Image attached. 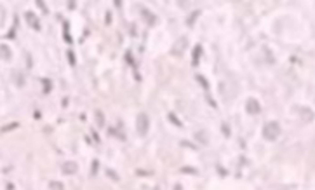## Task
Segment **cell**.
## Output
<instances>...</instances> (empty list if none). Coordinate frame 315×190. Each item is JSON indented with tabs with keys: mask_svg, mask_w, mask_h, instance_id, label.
I'll list each match as a JSON object with an SVG mask.
<instances>
[{
	"mask_svg": "<svg viewBox=\"0 0 315 190\" xmlns=\"http://www.w3.org/2000/svg\"><path fill=\"white\" fill-rule=\"evenodd\" d=\"M42 84H44V94H49L51 91H52V82H51V79H47V77H42Z\"/></svg>",
	"mask_w": 315,
	"mask_h": 190,
	"instance_id": "11",
	"label": "cell"
},
{
	"mask_svg": "<svg viewBox=\"0 0 315 190\" xmlns=\"http://www.w3.org/2000/svg\"><path fill=\"white\" fill-rule=\"evenodd\" d=\"M174 190H183V187H181L179 183H176V185H174Z\"/></svg>",
	"mask_w": 315,
	"mask_h": 190,
	"instance_id": "36",
	"label": "cell"
},
{
	"mask_svg": "<svg viewBox=\"0 0 315 190\" xmlns=\"http://www.w3.org/2000/svg\"><path fill=\"white\" fill-rule=\"evenodd\" d=\"M246 110H247V113H251V115H258V113L261 112V105H260V101H258L256 98H249V100L246 101Z\"/></svg>",
	"mask_w": 315,
	"mask_h": 190,
	"instance_id": "4",
	"label": "cell"
},
{
	"mask_svg": "<svg viewBox=\"0 0 315 190\" xmlns=\"http://www.w3.org/2000/svg\"><path fill=\"white\" fill-rule=\"evenodd\" d=\"M92 136H94V140H96V141L99 143V136H98V133H94V131H92Z\"/></svg>",
	"mask_w": 315,
	"mask_h": 190,
	"instance_id": "34",
	"label": "cell"
},
{
	"mask_svg": "<svg viewBox=\"0 0 315 190\" xmlns=\"http://www.w3.org/2000/svg\"><path fill=\"white\" fill-rule=\"evenodd\" d=\"M218 171H219V175H223V176H226V171H225V169H221V168H218Z\"/></svg>",
	"mask_w": 315,
	"mask_h": 190,
	"instance_id": "35",
	"label": "cell"
},
{
	"mask_svg": "<svg viewBox=\"0 0 315 190\" xmlns=\"http://www.w3.org/2000/svg\"><path fill=\"white\" fill-rule=\"evenodd\" d=\"M280 136V126L277 120H270L263 126V138L267 141H275Z\"/></svg>",
	"mask_w": 315,
	"mask_h": 190,
	"instance_id": "1",
	"label": "cell"
},
{
	"mask_svg": "<svg viewBox=\"0 0 315 190\" xmlns=\"http://www.w3.org/2000/svg\"><path fill=\"white\" fill-rule=\"evenodd\" d=\"M7 38H16V30H14V28H10V30H9Z\"/></svg>",
	"mask_w": 315,
	"mask_h": 190,
	"instance_id": "30",
	"label": "cell"
},
{
	"mask_svg": "<svg viewBox=\"0 0 315 190\" xmlns=\"http://www.w3.org/2000/svg\"><path fill=\"white\" fill-rule=\"evenodd\" d=\"M181 173H188V175H193V176H197V175H199V171H197L195 168H188V166L181 168Z\"/></svg>",
	"mask_w": 315,
	"mask_h": 190,
	"instance_id": "20",
	"label": "cell"
},
{
	"mask_svg": "<svg viewBox=\"0 0 315 190\" xmlns=\"http://www.w3.org/2000/svg\"><path fill=\"white\" fill-rule=\"evenodd\" d=\"M66 105H68V98H63V108H66Z\"/></svg>",
	"mask_w": 315,
	"mask_h": 190,
	"instance_id": "33",
	"label": "cell"
},
{
	"mask_svg": "<svg viewBox=\"0 0 315 190\" xmlns=\"http://www.w3.org/2000/svg\"><path fill=\"white\" fill-rule=\"evenodd\" d=\"M10 56H12L10 47H9V45H5V44H2V45H0V58H2V59H5V61H9V59H10Z\"/></svg>",
	"mask_w": 315,
	"mask_h": 190,
	"instance_id": "9",
	"label": "cell"
},
{
	"mask_svg": "<svg viewBox=\"0 0 315 190\" xmlns=\"http://www.w3.org/2000/svg\"><path fill=\"white\" fill-rule=\"evenodd\" d=\"M105 24H111V12L110 10H106V14H105Z\"/></svg>",
	"mask_w": 315,
	"mask_h": 190,
	"instance_id": "28",
	"label": "cell"
},
{
	"mask_svg": "<svg viewBox=\"0 0 315 190\" xmlns=\"http://www.w3.org/2000/svg\"><path fill=\"white\" fill-rule=\"evenodd\" d=\"M70 23L68 21H63V38H64V42L66 44H71L73 40H71V37H70Z\"/></svg>",
	"mask_w": 315,
	"mask_h": 190,
	"instance_id": "10",
	"label": "cell"
},
{
	"mask_svg": "<svg viewBox=\"0 0 315 190\" xmlns=\"http://www.w3.org/2000/svg\"><path fill=\"white\" fill-rule=\"evenodd\" d=\"M24 19H26V23L35 30V31H40V21H38V17H37V14L35 12H31V10H28V12H24Z\"/></svg>",
	"mask_w": 315,
	"mask_h": 190,
	"instance_id": "5",
	"label": "cell"
},
{
	"mask_svg": "<svg viewBox=\"0 0 315 190\" xmlns=\"http://www.w3.org/2000/svg\"><path fill=\"white\" fill-rule=\"evenodd\" d=\"M195 138L202 143V145H207L209 143V140L206 138V133H202V131H199V133H195Z\"/></svg>",
	"mask_w": 315,
	"mask_h": 190,
	"instance_id": "18",
	"label": "cell"
},
{
	"mask_svg": "<svg viewBox=\"0 0 315 190\" xmlns=\"http://www.w3.org/2000/svg\"><path fill=\"white\" fill-rule=\"evenodd\" d=\"M136 129L139 133V136H146L148 134V129H150V119L146 113H139L138 119H136Z\"/></svg>",
	"mask_w": 315,
	"mask_h": 190,
	"instance_id": "2",
	"label": "cell"
},
{
	"mask_svg": "<svg viewBox=\"0 0 315 190\" xmlns=\"http://www.w3.org/2000/svg\"><path fill=\"white\" fill-rule=\"evenodd\" d=\"M139 14H141V17L145 19V23H148L150 26H153V24L157 23V17H155V14H153V12H150L146 7H139Z\"/></svg>",
	"mask_w": 315,
	"mask_h": 190,
	"instance_id": "7",
	"label": "cell"
},
{
	"mask_svg": "<svg viewBox=\"0 0 315 190\" xmlns=\"http://www.w3.org/2000/svg\"><path fill=\"white\" fill-rule=\"evenodd\" d=\"M7 190H14V185H12V183H7Z\"/></svg>",
	"mask_w": 315,
	"mask_h": 190,
	"instance_id": "37",
	"label": "cell"
},
{
	"mask_svg": "<svg viewBox=\"0 0 315 190\" xmlns=\"http://www.w3.org/2000/svg\"><path fill=\"white\" fill-rule=\"evenodd\" d=\"M49 189L51 190H64V185H63L61 182H57V180H52V182H49Z\"/></svg>",
	"mask_w": 315,
	"mask_h": 190,
	"instance_id": "13",
	"label": "cell"
},
{
	"mask_svg": "<svg viewBox=\"0 0 315 190\" xmlns=\"http://www.w3.org/2000/svg\"><path fill=\"white\" fill-rule=\"evenodd\" d=\"M98 171H99V161H98V159H94V161L91 162V176H96V175H98Z\"/></svg>",
	"mask_w": 315,
	"mask_h": 190,
	"instance_id": "16",
	"label": "cell"
},
{
	"mask_svg": "<svg viewBox=\"0 0 315 190\" xmlns=\"http://www.w3.org/2000/svg\"><path fill=\"white\" fill-rule=\"evenodd\" d=\"M75 5H77L75 2H68V9H75Z\"/></svg>",
	"mask_w": 315,
	"mask_h": 190,
	"instance_id": "32",
	"label": "cell"
},
{
	"mask_svg": "<svg viewBox=\"0 0 315 190\" xmlns=\"http://www.w3.org/2000/svg\"><path fill=\"white\" fill-rule=\"evenodd\" d=\"M195 79H197V82H199V84H200L204 89H207V91H209V82L206 80V77H202V75H197Z\"/></svg>",
	"mask_w": 315,
	"mask_h": 190,
	"instance_id": "19",
	"label": "cell"
},
{
	"mask_svg": "<svg viewBox=\"0 0 315 190\" xmlns=\"http://www.w3.org/2000/svg\"><path fill=\"white\" fill-rule=\"evenodd\" d=\"M136 175H138V176H152L153 173H152V171H145V169H138Z\"/></svg>",
	"mask_w": 315,
	"mask_h": 190,
	"instance_id": "27",
	"label": "cell"
},
{
	"mask_svg": "<svg viewBox=\"0 0 315 190\" xmlns=\"http://www.w3.org/2000/svg\"><path fill=\"white\" fill-rule=\"evenodd\" d=\"M37 5L44 10V14H47L49 12V9H47V5H45V2H42V0H37Z\"/></svg>",
	"mask_w": 315,
	"mask_h": 190,
	"instance_id": "26",
	"label": "cell"
},
{
	"mask_svg": "<svg viewBox=\"0 0 315 190\" xmlns=\"http://www.w3.org/2000/svg\"><path fill=\"white\" fill-rule=\"evenodd\" d=\"M96 122H98V127L105 126V115H103L101 110H96Z\"/></svg>",
	"mask_w": 315,
	"mask_h": 190,
	"instance_id": "14",
	"label": "cell"
},
{
	"mask_svg": "<svg viewBox=\"0 0 315 190\" xmlns=\"http://www.w3.org/2000/svg\"><path fill=\"white\" fill-rule=\"evenodd\" d=\"M200 54H202V45H195V49H193V56H192V65H193V66H199Z\"/></svg>",
	"mask_w": 315,
	"mask_h": 190,
	"instance_id": "8",
	"label": "cell"
},
{
	"mask_svg": "<svg viewBox=\"0 0 315 190\" xmlns=\"http://www.w3.org/2000/svg\"><path fill=\"white\" fill-rule=\"evenodd\" d=\"M199 16H200V10H193V12L186 17V24H188V26H193V23L197 21V17H199Z\"/></svg>",
	"mask_w": 315,
	"mask_h": 190,
	"instance_id": "12",
	"label": "cell"
},
{
	"mask_svg": "<svg viewBox=\"0 0 315 190\" xmlns=\"http://www.w3.org/2000/svg\"><path fill=\"white\" fill-rule=\"evenodd\" d=\"M207 101L211 103V106H213V108H218V103H216V101H214V100H213V98H211L209 94H207Z\"/></svg>",
	"mask_w": 315,
	"mask_h": 190,
	"instance_id": "31",
	"label": "cell"
},
{
	"mask_svg": "<svg viewBox=\"0 0 315 190\" xmlns=\"http://www.w3.org/2000/svg\"><path fill=\"white\" fill-rule=\"evenodd\" d=\"M66 56H68V61H70V65H71V66H75V65H77L75 52H73V51H68V54H66Z\"/></svg>",
	"mask_w": 315,
	"mask_h": 190,
	"instance_id": "21",
	"label": "cell"
},
{
	"mask_svg": "<svg viewBox=\"0 0 315 190\" xmlns=\"http://www.w3.org/2000/svg\"><path fill=\"white\" fill-rule=\"evenodd\" d=\"M221 131L225 133V136H230V127H228V124H221Z\"/></svg>",
	"mask_w": 315,
	"mask_h": 190,
	"instance_id": "29",
	"label": "cell"
},
{
	"mask_svg": "<svg viewBox=\"0 0 315 190\" xmlns=\"http://www.w3.org/2000/svg\"><path fill=\"white\" fill-rule=\"evenodd\" d=\"M61 171H63V175H66V176H70V175H75V173L78 171V164H77L75 161L63 162V166H61Z\"/></svg>",
	"mask_w": 315,
	"mask_h": 190,
	"instance_id": "6",
	"label": "cell"
},
{
	"mask_svg": "<svg viewBox=\"0 0 315 190\" xmlns=\"http://www.w3.org/2000/svg\"><path fill=\"white\" fill-rule=\"evenodd\" d=\"M167 119H169L174 126H178V127H181V126H183V124H181V120H179V119L176 117V113H172V112H169V113H167Z\"/></svg>",
	"mask_w": 315,
	"mask_h": 190,
	"instance_id": "15",
	"label": "cell"
},
{
	"mask_svg": "<svg viewBox=\"0 0 315 190\" xmlns=\"http://www.w3.org/2000/svg\"><path fill=\"white\" fill-rule=\"evenodd\" d=\"M14 77H16V84H17L19 87H21V86H24V80H23V75H21L19 72H16V73H14Z\"/></svg>",
	"mask_w": 315,
	"mask_h": 190,
	"instance_id": "23",
	"label": "cell"
},
{
	"mask_svg": "<svg viewBox=\"0 0 315 190\" xmlns=\"http://www.w3.org/2000/svg\"><path fill=\"white\" fill-rule=\"evenodd\" d=\"M186 47H188V38H186V37H181V38H178V40L174 42L171 52H172L174 56H183V52L186 51Z\"/></svg>",
	"mask_w": 315,
	"mask_h": 190,
	"instance_id": "3",
	"label": "cell"
},
{
	"mask_svg": "<svg viewBox=\"0 0 315 190\" xmlns=\"http://www.w3.org/2000/svg\"><path fill=\"white\" fill-rule=\"evenodd\" d=\"M16 127H19V124H17V122H10V124H7V126L0 127V133H7V131H12V129H16Z\"/></svg>",
	"mask_w": 315,
	"mask_h": 190,
	"instance_id": "17",
	"label": "cell"
},
{
	"mask_svg": "<svg viewBox=\"0 0 315 190\" xmlns=\"http://www.w3.org/2000/svg\"><path fill=\"white\" fill-rule=\"evenodd\" d=\"M106 175H108V178H111V180H113V182H118V180H120V178H118V175H117V173H115V171H111V169H110V168H108V169H106Z\"/></svg>",
	"mask_w": 315,
	"mask_h": 190,
	"instance_id": "22",
	"label": "cell"
},
{
	"mask_svg": "<svg viewBox=\"0 0 315 190\" xmlns=\"http://www.w3.org/2000/svg\"><path fill=\"white\" fill-rule=\"evenodd\" d=\"M301 115H303L305 119L308 117V122H310V120L314 119V113H312V110H305V108H303V110H301Z\"/></svg>",
	"mask_w": 315,
	"mask_h": 190,
	"instance_id": "24",
	"label": "cell"
},
{
	"mask_svg": "<svg viewBox=\"0 0 315 190\" xmlns=\"http://www.w3.org/2000/svg\"><path fill=\"white\" fill-rule=\"evenodd\" d=\"M179 145H181V147H186V148H192V150H197V145H193V143H190V141H186V140H183Z\"/></svg>",
	"mask_w": 315,
	"mask_h": 190,
	"instance_id": "25",
	"label": "cell"
}]
</instances>
